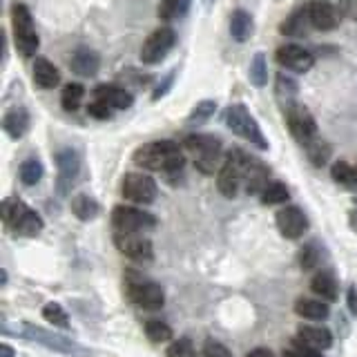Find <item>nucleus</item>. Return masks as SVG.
I'll use <instances>...</instances> for the list:
<instances>
[{"label":"nucleus","instance_id":"8","mask_svg":"<svg viewBox=\"0 0 357 357\" xmlns=\"http://www.w3.org/2000/svg\"><path fill=\"white\" fill-rule=\"evenodd\" d=\"M9 333L18 335V337L31 340V342H36V344H43V346H47V349L65 353V355H74V357H85L87 355V351H83L76 342L63 337V335L50 333V331H45V328H36V326H31V324H20V328L9 331ZM9 333H5V335H9Z\"/></svg>","mask_w":357,"mask_h":357},{"label":"nucleus","instance_id":"2","mask_svg":"<svg viewBox=\"0 0 357 357\" xmlns=\"http://www.w3.org/2000/svg\"><path fill=\"white\" fill-rule=\"evenodd\" d=\"M126 293L132 304H137L143 310H159L165 304L163 288L137 271H126Z\"/></svg>","mask_w":357,"mask_h":357},{"label":"nucleus","instance_id":"7","mask_svg":"<svg viewBox=\"0 0 357 357\" xmlns=\"http://www.w3.org/2000/svg\"><path fill=\"white\" fill-rule=\"evenodd\" d=\"M183 145L192 152L195 165L201 172L204 174L215 172L221 156V141L217 137H212V134H190V137H185Z\"/></svg>","mask_w":357,"mask_h":357},{"label":"nucleus","instance_id":"37","mask_svg":"<svg viewBox=\"0 0 357 357\" xmlns=\"http://www.w3.org/2000/svg\"><path fill=\"white\" fill-rule=\"evenodd\" d=\"M145 335H148V340L154 342V344H163V342H170L172 340V328L167 326L165 321H148L145 324Z\"/></svg>","mask_w":357,"mask_h":357},{"label":"nucleus","instance_id":"15","mask_svg":"<svg viewBox=\"0 0 357 357\" xmlns=\"http://www.w3.org/2000/svg\"><path fill=\"white\" fill-rule=\"evenodd\" d=\"M275 59L282 67H286L290 72H297V74H304V72L312 70V65H315V56L295 43L282 45V47L277 50Z\"/></svg>","mask_w":357,"mask_h":357},{"label":"nucleus","instance_id":"17","mask_svg":"<svg viewBox=\"0 0 357 357\" xmlns=\"http://www.w3.org/2000/svg\"><path fill=\"white\" fill-rule=\"evenodd\" d=\"M277 228L286 239H299L308 230V219L297 206H286L277 212Z\"/></svg>","mask_w":357,"mask_h":357},{"label":"nucleus","instance_id":"25","mask_svg":"<svg viewBox=\"0 0 357 357\" xmlns=\"http://www.w3.org/2000/svg\"><path fill=\"white\" fill-rule=\"evenodd\" d=\"M310 290L317 297H321L324 301H335L337 299V279H335V275L331 271H321L312 277Z\"/></svg>","mask_w":357,"mask_h":357},{"label":"nucleus","instance_id":"21","mask_svg":"<svg viewBox=\"0 0 357 357\" xmlns=\"http://www.w3.org/2000/svg\"><path fill=\"white\" fill-rule=\"evenodd\" d=\"M268 167L257 161V159H250L248 161V167H245V176H243V183H245V190H248V195H259L266 190V185L271 183L268 181Z\"/></svg>","mask_w":357,"mask_h":357},{"label":"nucleus","instance_id":"44","mask_svg":"<svg viewBox=\"0 0 357 357\" xmlns=\"http://www.w3.org/2000/svg\"><path fill=\"white\" fill-rule=\"evenodd\" d=\"M172 81H174V72H172L170 76H167V78H165V81H163V83H161L159 87H156V92L152 94V98H154V100H159L161 96H165V92H167V87H170V85H172Z\"/></svg>","mask_w":357,"mask_h":357},{"label":"nucleus","instance_id":"4","mask_svg":"<svg viewBox=\"0 0 357 357\" xmlns=\"http://www.w3.org/2000/svg\"><path fill=\"white\" fill-rule=\"evenodd\" d=\"M226 126H228V130H232L234 134H237V137H241L243 141L255 145V148L268 150V141L264 137L259 123H257V119L250 114L245 105L234 103L226 109Z\"/></svg>","mask_w":357,"mask_h":357},{"label":"nucleus","instance_id":"3","mask_svg":"<svg viewBox=\"0 0 357 357\" xmlns=\"http://www.w3.org/2000/svg\"><path fill=\"white\" fill-rule=\"evenodd\" d=\"M11 29H14V45L22 59H31L38 52L40 40L36 27H33V18L27 5L16 3L11 7Z\"/></svg>","mask_w":357,"mask_h":357},{"label":"nucleus","instance_id":"32","mask_svg":"<svg viewBox=\"0 0 357 357\" xmlns=\"http://www.w3.org/2000/svg\"><path fill=\"white\" fill-rule=\"evenodd\" d=\"M83 96H85V87L81 83H70L65 85L63 94H61V103L67 112H76L83 103Z\"/></svg>","mask_w":357,"mask_h":357},{"label":"nucleus","instance_id":"39","mask_svg":"<svg viewBox=\"0 0 357 357\" xmlns=\"http://www.w3.org/2000/svg\"><path fill=\"white\" fill-rule=\"evenodd\" d=\"M275 89H277V96L282 98V100H286V105H290V103H295V96H297V83L293 81L290 76H286V74H277V83H275Z\"/></svg>","mask_w":357,"mask_h":357},{"label":"nucleus","instance_id":"36","mask_svg":"<svg viewBox=\"0 0 357 357\" xmlns=\"http://www.w3.org/2000/svg\"><path fill=\"white\" fill-rule=\"evenodd\" d=\"M215 112H217V100H201V103H197L195 109L190 112L188 126H201V123H206Z\"/></svg>","mask_w":357,"mask_h":357},{"label":"nucleus","instance_id":"14","mask_svg":"<svg viewBox=\"0 0 357 357\" xmlns=\"http://www.w3.org/2000/svg\"><path fill=\"white\" fill-rule=\"evenodd\" d=\"M56 170H59V181H56V190L59 195H67L70 188L74 185L78 172H81V159H78L76 150L63 148L56 152Z\"/></svg>","mask_w":357,"mask_h":357},{"label":"nucleus","instance_id":"11","mask_svg":"<svg viewBox=\"0 0 357 357\" xmlns=\"http://www.w3.org/2000/svg\"><path fill=\"white\" fill-rule=\"evenodd\" d=\"M112 223L116 232H143L156 226V219L148 212L132 206H116L112 210Z\"/></svg>","mask_w":357,"mask_h":357},{"label":"nucleus","instance_id":"34","mask_svg":"<svg viewBox=\"0 0 357 357\" xmlns=\"http://www.w3.org/2000/svg\"><path fill=\"white\" fill-rule=\"evenodd\" d=\"M248 76H250V83L255 87H264L268 83V65H266V56L261 52H257L250 61V70H248Z\"/></svg>","mask_w":357,"mask_h":357},{"label":"nucleus","instance_id":"5","mask_svg":"<svg viewBox=\"0 0 357 357\" xmlns=\"http://www.w3.org/2000/svg\"><path fill=\"white\" fill-rule=\"evenodd\" d=\"M248 161H250V156H245L241 150H230L226 154V159H223L219 174H217V188L223 197H228V199L237 197L239 185L243 183Z\"/></svg>","mask_w":357,"mask_h":357},{"label":"nucleus","instance_id":"47","mask_svg":"<svg viewBox=\"0 0 357 357\" xmlns=\"http://www.w3.org/2000/svg\"><path fill=\"white\" fill-rule=\"evenodd\" d=\"M245 357H275V353L268 351V349H255V351H250Z\"/></svg>","mask_w":357,"mask_h":357},{"label":"nucleus","instance_id":"38","mask_svg":"<svg viewBox=\"0 0 357 357\" xmlns=\"http://www.w3.org/2000/svg\"><path fill=\"white\" fill-rule=\"evenodd\" d=\"M43 178V163L38 159H27L20 165V181L25 185H36Z\"/></svg>","mask_w":357,"mask_h":357},{"label":"nucleus","instance_id":"10","mask_svg":"<svg viewBox=\"0 0 357 357\" xmlns=\"http://www.w3.org/2000/svg\"><path fill=\"white\" fill-rule=\"evenodd\" d=\"M286 123H288L290 134H293L301 145L317 139V123L304 105H299V103L286 105Z\"/></svg>","mask_w":357,"mask_h":357},{"label":"nucleus","instance_id":"29","mask_svg":"<svg viewBox=\"0 0 357 357\" xmlns=\"http://www.w3.org/2000/svg\"><path fill=\"white\" fill-rule=\"evenodd\" d=\"M98 210H100L98 204H96L92 197H87V195H78V197L72 199V212L81 221H92V219H96Z\"/></svg>","mask_w":357,"mask_h":357},{"label":"nucleus","instance_id":"35","mask_svg":"<svg viewBox=\"0 0 357 357\" xmlns=\"http://www.w3.org/2000/svg\"><path fill=\"white\" fill-rule=\"evenodd\" d=\"M43 317H45V321H50L52 326L70 328V317H67L65 308L61 304H56V301H50V304L43 308Z\"/></svg>","mask_w":357,"mask_h":357},{"label":"nucleus","instance_id":"19","mask_svg":"<svg viewBox=\"0 0 357 357\" xmlns=\"http://www.w3.org/2000/svg\"><path fill=\"white\" fill-rule=\"evenodd\" d=\"M94 98L103 100L112 109H128L134 103V96L126 87H119V85H98L94 89Z\"/></svg>","mask_w":357,"mask_h":357},{"label":"nucleus","instance_id":"40","mask_svg":"<svg viewBox=\"0 0 357 357\" xmlns=\"http://www.w3.org/2000/svg\"><path fill=\"white\" fill-rule=\"evenodd\" d=\"M319 257L321 252L317 248V243H308L299 250V266L304 268V271H312V268H317Z\"/></svg>","mask_w":357,"mask_h":357},{"label":"nucleus","instance_id":"23","mask_svg":"<svg viewBox=\"0 0 357 357\" xmlns=\"http://www.w3.org/2000/svg\"><path fill=\"white\" fill-rule=\"evenodd\" d=\"M255 33V20L245 9H234L230 16V36L237 43L250 40Z\"/></svg>","mask_w":357,"mask_h":357},{"label":"nucleus","instance_id":"49","mask_svg":"<svg viewBox=\"0 0 357 357\" xmlns=\"http://www.w3.org/2000/svg\"><path fill=\"white\" fill-rule=\"evenodd\" d=\"M284 357H299V351H297V349H293V351H286V353H284Z\"/></svg>","mask_w":357,"mask_h":357},{"label":"nucleus","instance_id":"45","mask_svg":"<svg viewBox=\"0 0 357 357\" xmlns=\"http://www.w3.org/2000/svg\"><path fill=\"white\" fill-rule=\"evenodd\" d=\"M349 308H351L353 315L357 317V288L355 286L349 288Z\"/></svg>","mask_w":357,"mask_h":357},{"label":"nucleus","instance_id":"41","mask_svg":"<svg viewBox=\"0 0 357 357\" xmlns=\"http://www.w3.org/2000/svg\"><path fill=\"white\" fill-rule=\"evenodd\" d=\"M167 357H195V346L188 337L176 340L174 344H170L167 349Z\"/></svg>","mask_w":357,"mask_h":357},{"label":"nucleus","instance_id":"46","mask_svg":"<svg viewBox=\"0 0 357 357\" xmlns=\"http://www.w3.org/2000/svg\"><path fill=\"white\" fill-rule=\"evenodd\" d=\"M297 346L295 349L299 351V357H321V353H317V351H310V349H306L304 344H299V342H295Z\"/></svg>","mask_w":357,"mask_h":357},{"label":"nucleus","instance_id":"30","mask_svg":"<svg viewBox=\"0 0 357 357\" xmlns=\"http://www.w3.org/2000/svg\"><path fill=\"white\" fill-rule=\"evenodd\" d=\"M331 176H333L340 185L349 188V190H355V188H357V170H355V167H353L351 163H346V161L333 163V167H331Z\"/></svg>","mask_w":357,"mask_h":357},{"label":"nucleus","instance_id":"18","mask_svg":"<svg viewBox=\"0 0 357 357\" xmlns=\"http://www.w3.org/2000/svg\"><path fill=\"white\" fill-rule=\"evenodd\" d=\"M98 67H100V56L89 47H78L70 59V70L76 76H83V78L96 76Z\"/></svg>","mask_w":357,"mask_h":357},{"label":"nucleus","instance_id":"42","mask_svg":"<svg viewBox=\"0 0 357 357\" xmlns=\"http://www.w3.org/2000/svg\"><path fill=\"white\" fill-rule=\"evenodd\" d=\"M87 114L89 116H94V119H98V121H105V119H109L112 116V107L107 105V103H103V100H92V103L87 105Z\"/></svg>","mask_w":357,"mask_h":357},{"label":"nucleus","instance_id":"24","mask_svg":"<svg viewBox=\"0 0 357 357\" xmlns=\"http://www.w3.org/2000/svg\"><path fill=\"white\" fill-rule=\"evenodd\" d=\"M31 76H33V83H36L40 89H54L61 83V72L56 70V65L50 63L47 59H36Z\"/></svg>","mask_w":357,"mask_h":357},{"label":"nucleus","instance_id":"31","mask_svg":"<svg viewBox=\"0 0 357 357\" xmlns=\"http://www.w3.org/2000/svg\"><path fill=\"white\" fill-rule=\"evenodd\" d=\"M290 199L288 188L282 181H271L261 192V204L264 206H277V204H286Z\"/></svg>","mask_w":357,"mask_h":357},{"label":"nucleus","instance_id":"12","mask_svg":"<svg viewBox=\"0 0 357 357\" xmlns=\"http://www.w3.org/2000/svg\"><path fill=\"white\" fill-rule=\"evenodd\" d=\"M114 245L132 261L148 264L154 257L152 241L148 237H141L139 232H116L114 234Z\"/></svg>","mask_w":357,"mask_h":357},{"label":"nucleus","instance_id":"43","mask_svg":"<svg viewBox=\"0 0 357 357\" xmlns=\"http://www.w3.org/2000/svg\"><path fill=\"white\" fill-rule=\"evenodd\" d=\"M204 357H230V351L221 342L208 340L204 346Z\"/></svg>","mask_w":357,"mask_h":357},{"label":"nucleus","instance_id":"26","mask_svg":"<svg viewBox=\"0 0 357 357\" xmlns=\"http://www.w3.org/2000/svg\"><path fill=\"white\" fill-rule=\"evenodd\" d=\"M306 25H310V20H308V5H299L293 9V14H290L284 22H282V33L284 36H301V33L306 31Z\"/></svg>","mask_w":357,"mask_h":357},{"label":"nucleus","instance_id":"22","mask_svg":"<svg viewBox=\"0 0 357 357\" xmlns=\"http://www.w3.org/2000/svg\"><path fill=\"white\" fill-rule=\"evenodd\" d=\"M3 130L11 139H22L29 130V112L25 107H14L3 116Z\"/></svg>","mask_w":357,"mask_h":357},{"label":"nucleus","instance_id":"48","mask_svg":"<svg viewBox=\"0 0 357 357\" xmlns=\"http://www.w3.org/2000/svg\"><path fill=\"white\" fill-rule=\"evenodd\" d=\"M0 353H3V357H14V351H11L9 344H3L0 346Z\"/></svg>","mask_w":357,"mask_h":357},{"label":"nucleus","instance_id":"1","mask_svg":"<svg viewBox=\"0 0 357 357\" xmlns=\"http://www.w3.org/2000/svg\"><path fill=\"white\" fill-rule=\"evenodd\" d=\"M132 161L145 167V170H156V172H181L185 156L178 148V143L174 141H154L148 145H141V148L134 152Z\"/></svg>","mask_w":357,"mask_h":357},{"label":"nucleus","instance_id":"13","mask_svg":"<svg viewBox=\"0 0 357 357\" xmlns=\"http://www.w3.org/2000/svg\"><path fill=\"white\" fill-rule=\"evenodd\" d=\"M123 197L134 204H152L156 199V183L154 178L143 172H130L123 178Z\"/></svg>","mask_w":357,"mask_h":357},{"label":"nucleus","instance_id":"20","mask_svg":"<svg viewBox=\"0 0 357 357\" xmlns=\"http://www.w3.org/2000/svg\"><path fill=\"white\" fill-rule=\"evenodd\" d=\"M297 342L304 344L310 351L321 353L333 344V335L328 328H324V326H301L297 333Z\"/></svg>","mask_w":357,"mask_h":357},{"label":"nucleus","instance_id":"27","mask_svg":"<svg viewBox=\"0 0 357 357\" xmlns=\"http://www.w3.org/2000/svg\"><path fill=\"white\" fill-rule=\"evenodd\" d=\"M295 312L299 317H304V319H312V321H321V319H326L328 317V304L326 301H319V299H306V297H301L297 299V304H295Z\"/></svg>","mask_w":357,"mask_h":357},{"label":"nucleus","instance_id":"28","mask_svg":"<svg viewBox=\"0 0 357 357\" xmlns=\"http://www.w3.org/2000/svg\"><path fill=\"white\" fill-rule=\"evenodd\" d=\"M188 9H190V0H161L156 14H159V20L172 22L183 18L188 14Z\"/></svg>","mask_w":357,"mask_h":357},{"label":"nucleus","instance_id":"33","mask_svg":"<svg viewBox=\"0 0 357 357\" xmlns=\"http://www.w3.org/2000/svg\"><path fill=\"white\" fill-rule=\"evenodd\" d=\"M304 150L308 154L310 163L317 165V167H321L324 163L328 161V156H331V145L326 141H321V139H312L310 143L304 145Z\"/></svg>","mask_w":357,"mask_h":357},{"label":"nucleus","instance_id":"9","mask_svg":"<svg viewBox=\"0 0 357 357\" xmlns=\"http://www.w3.org/2000/svg\"><path fill=\"white\" fill-rule=\"evenodd\" d=\"M176 43V33L172 27H159L154 29L148 38H145L143 47H141V63L145 65H156L161 63L170 50L174 47Z\"/></svg>","mask_w":357,"mask_h":357},{"label":"nucleus","instance_id":"6","mask_svg":"<svg viewBox=\"0 0 357 357\" xmlns=\"http://www.w3.org/2000/svg\"><path fill=\"white\" fill-rule=\"evenodd\" d=\"M3 221L20 237H36L43 230V219L16 199L3 201Z\"/></svg>","mask_w":357,"mask_h":357},{"label":"nucleus","instance_id":"16","mask_svg":"<svg viewBox=\"0 0 357 357\" xmlns=\"http://www.w3.org/2000/svg\"><path fill=\"white\" fill-rule=\"evenodd\" d=\"M340 11L335 9L331 0H310L308 3V20L310 27L317 31H333L340 25Z\"/></svg>","mask_w":357,"mask_h":357}]
</instances>
